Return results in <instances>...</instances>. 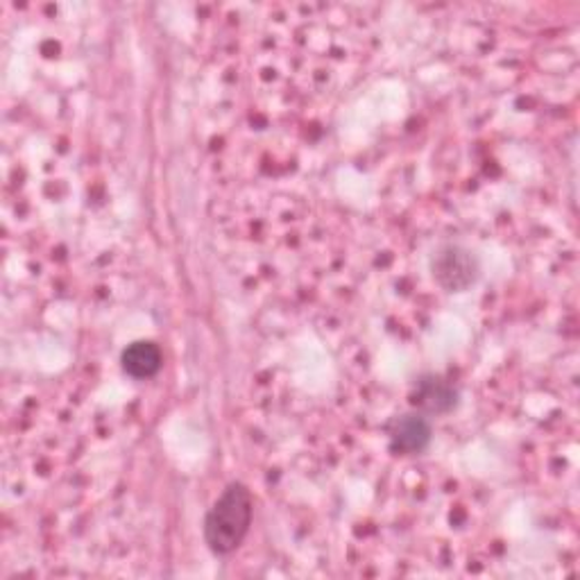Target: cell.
Here are the masks:
<instances>
[{
    "label": "cell",
    "instance_id": "obj_1",
    "mask_svg": "<svg viewBox=\"0 0 580 580\" xmlns=\"http://www.w3.org/2000/svg\"><path fill=\"white\" fill-rule=\"evenodd\" d=\"M254 517V499L248 485L229 483L214 501L205 517V543L218 554L227 556L237 551L250 533Z\"/></svg>",
    "mask_w": 580,
    "mask_h": 580
},
{
    "label": "cell",
    "instance_id": "obj_2",
    "mask_svg": "<svg viewBox=\"0 0 580 580\" xmlns=\"http://www.w3.org/2000/svg\"><path fill=\"white\" fill-rule=\"evenodd\" d=\"M479 265L470 250L447 245L434 259V277L447 291H466L477 282Z\"/></svg>",
    "mask_w": 580,
    "mask_h": 580
},
{
    "label": "cell",
    "instance_id": "obj_3",
    "mask_svg": "<svg viewBox=\"0 0 580 580\" xmlns=\"http://www.w3.org/2000/svg\"><path fill=\"white\" fill-rule=\"evenodd\" d=\"M434 429L429 417L415 411L397 417L391 427V449L402 456L422 453L431 445Z\"/></svg>",
    "mask_w": 580,
    "mask_h": 580
},
{
    "label": "cell",
    "instance_id": "obj_4",
    "mask_svg": "<svg viewBox=\"0 0 580 580\" xmlns=\"http://www.w3.org/2000/svg\"><path fill=\"white\" fill-rule=\"evenodd\" d=\"M413 406L424 415H447L458 404V391L440 376H422L411 395Z\"/></svg>",
    "mask_w": 580,
    "mask_h": 580
},
{
    "label": "cell",
    "instance_id": "obj_5",
    "mask_svg": "<svg viewBox=\"0 0 580 580\" xmlns=\"http://www.w3.org/2000/svg\"><path fill=\"white\" fill-rule=\"evenodd\" d=\"M123 370L132 379H150L157 374L164 365V354L154 342L150 340H136L125 347V352L121 357Z\"/></svg>",
    "mask_w": 580,
    "mask_h": 580
}]
</instances>
